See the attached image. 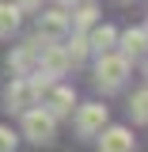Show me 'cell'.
<instances>
[{"instance_id":"6da1fadb","label":"cell","mask_w":148,"mask_h":152,"mask_svg":"<svg viewBox=\"0 0 148 152\" xmlns=\"http://www.w3.org/2000/svg\"><path fill=\"white\" fill-rule=\"evenodd\" d=\"M125 76H129V57L122 53H99V65H95V84L103 88V91H118L122 84H125Z\"/></svg>"},{"instance_id":"7a4b0ae2","label":"cell","mask_w":148,"mask_h":152,"mask_svg":"<svg viewBox=\"0 0 148 152\" xmlns=\"http://www.w3.org/2000/svg\"><path fill=\"white\" fill-rule=\"evenodd\" d=\"M23 133H27L34 145H50V141L57 137V118L34 103V107H27V110H23Z\"/></svg>"},{"instance_id":"3957f363","label":"cell","mask_w":148,"mask_h":152,"mask_svg":"<svg viewBox=\"0 0 148 152\" xmlns=\"http://www.w3.org/2000/svg\"><path fill=\"white\" fill-rule=\"evenodd\" d=\"M34 61H38V69H42V72H50L53 80L69 72V53H65V46H57V42H42Z\"/></svg>"},{"instance_id":"277c9868","label":"cell","mask_w":148,"mask_h":152,"mask_svg":"<svg viewBox=\"0 0 148 152\" xmlns=\"http://www.w3.org/2000/svg\"><path fill=\"white\" fill-rule=\"evenodd\" d=\"M103 126H106V107L103 103H84L76 110V133L80 137H95Z\"/></svg>"},{"instance_id":"5b68a950","label":"cell","mask_w":148,"mask_h":152,"mask_svg":"<svg viewBox=\"0 0 148 152\" xmlns=\"http://www.w3.org/2000/svg\"><path fill=\"white\" fill-rule=\"evenodd\" d=\"M65 34H69V15H65V8L42 12V19H38V38H42V42H61Z\"/></svg>"},{"instance_id":"8992f818","label":"cell","mask_w":148,"mask_h":152,"mask_svg":"<svg viewBox=\"0 0 148 152\" xmlns=\"http://www.w3.org/2000/svg\"><path fill=\"white\" fill-rule=\"evenodd\" d=\"M99 152H133V133L125 126H103L99 129Z\"/></svg>"},{"instance_id":"52a82bcc","label":"cell","mask_w":148,"mask_h":152,"mask_svg":"<svg viewBox=\"0 0 148 152\" xmlns=\"http://www.w3.org/2000/svg\"><path fill=\"white\" fill-rule=\"evenodd\" d=\"M8 107H12V110H27V107H34L38 103V91L34 88H31V80H27V76H19V80H12V84H8Z\"/></svg>"},{"instance_id":"ba28073f","label":"cell","mask_w":148,"mask_h":152,"mask_svg":"<svg viewBox=\"0 0 148 152\" xmlns=\"http://www.w3.org/2000/svg\"><path fill=\"white\" fill-rule=\"evenodd\" d=\"M72 103H76V91H72V88H53L50 99H46L42 107L53 114V118H65V114H72Z\"/></svg>"},{"instance_id":"9c48e42d","label":"cell","mask_w":148,"mask_h":152,"mask_svg":"<svg viewBox=\"0 0 148 152\" xmlns=\"http://www.w3.org/2000/svg\"><path fill=\"white\" fill-rule=\"evenodd\" d=\"M38 46H42V38H31L27 46H19L15 53L8 57V69H12V72H27V69L34 65V57H38Z\"/></svg>"},{"instance_id":"30bf717a","label":"cell","mask_w":148,"mask_h":152,"mask_svg":"<svg viewBox=\"0 0 148 152\" xmlns=\"http://www.w3.org/2000/svg\"><path fill=\"white\" fill-rule=\"evenodd\" d=\"M118 42H122V57H141V53H148V34L141 31V27H137V31H125Z\"/></svg>"},{"instance_id":"8fae6325","label":"cell","mask_w":148,"mask_h":152,"mask_svg":"<svg viewBox=\"0 0 148 152\" xmlns=\"http://www.w3.org/2000/svg\"><path fill=\"white\" fill-rule=\"evenodd\" d=\"M114 42H118V31H114V27H106V23H103V27H95L91 38H87V46H91V50H99V53L114 50Z\"/></svg>"},{"instance_id":"7c38bea8","label":"cell","mask_w":148,"mask_h":152,"mask_svg":"<svg viewBox=\"0 0 148 152\" xmlns=\"http://www.w3.org/2000/svg\"><path fill=\"white\" fill-rule=\"evenodd\" d=\"M19 31V8L15 4H0V38H12Z\"/></svg>"},{"instance_id":"4fadbf2b","label":"cell","mask_w":148,"mask_h":152,"mask_svg":"<svg viewBox=\"0 0 148 152\" xmlns=\"http://www.w3.org/2000/svg\"><path fill=\"white\" fill-rule=\"evenodd\" d=\"M87 50H91V46H87V38H84V34H72V42L65 46V53H69V65H80V61L87 57Z\"/></svg>"},{"instance_id":"5bb4252c","label":"cell","mask_w":148,"mask_h":152,"mask_svg":"<svg viewBox=\"0 0 148 152\" xmlns=\"http://www.w3.org/2000/svg\"><path fill=\"white\" fill-rule=\"evenodd\" d=\"M129 114H133V122H141V126H148V88H144V91H137V95H133V103H129Z\"/></svg>"},{"instance_id":"9a60e30c","label":"cell","mask_w":148,"mask_h":152,"mask_svg":"<svg viewBox=\"0 0 148 152\" xmlns=\"http://www.w3.org/2000/svg\"><path fill=\"white\" fill-rule=\"evenodd\" d=\"M95 15H99V12H95V4H84V8H80V12H76V15H72V23H76V31H87V27H91V23H95Z\"/></svg>"},{"instance_id":"2e32d148","label":"cell","mask_w":148,"mask_h":152,"mask_svg":"<svg viewBox=\"0 0 148 152\" xmlns=\"http://www.w3.org/2000/svg\"><path fill=\"white\" fill-rule=\"evenodd\" d=\"M0 152H15V133L8 126H0Z\"/></svg>"},{"instance_id":"e0dca14e","label":"cell","mask_w":148,"mask_h":152,"mask_svg":"<svg viewBox=\"0 0 148 152\" xmlns=\"http://www.w3.org/2000/svg\"><path fill=\"white\" fill-rule=\"evenodd\" d=\"M19 12H42V0H15Z\"/></svg>"},{"instance_id":"ac0fdd59","label":"cell","mask_w":148,"mask_h":152,"mask_svg":"<svg viewBox=\"0 0 148 152\" xmlns=\"http://www.w3.org/2000/svg\"><path fill=\"white\" fill-rule=\"evenodd\" d=\"M57 4H61V8H76L80 0H57Z\"/></svg>"},{"instance_id":"d6986e66","label":"cell","mask_w":148,"mask_h":152,"mask_svg":"<svg viewBox=\"0 0 148 152\" xmlns=\"http://www.w3.org/2000/svg\"><path fill=\"white\" fill-rule=\"evenodd\" d=\"M144 34H148V23H144Z\"/></svg>"},{"instance_id":"ffe728a7","label":"cell","mask_w":148,"mask_h":152,"mask_svg":"<svg viewBox=\"0 0 148 152\" xmlns=\"http://www.w3.org/2000/svg\"><path fill=\"white\" fill-rule=\"evenodd\" d=\"M144 72H148V65H144Z\"/></svg>"}]
</instances>
